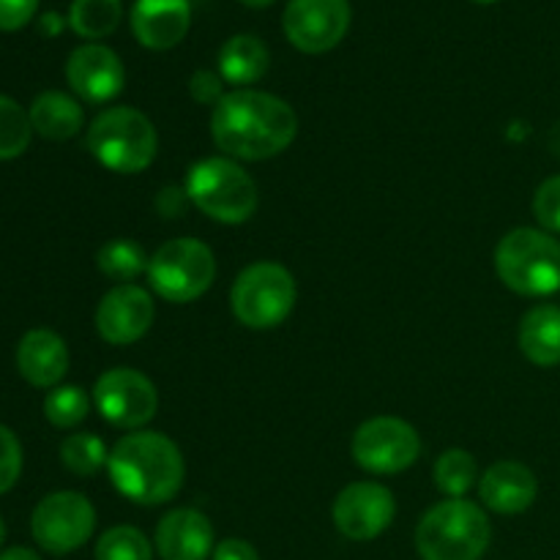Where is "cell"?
Returning a JSON list of instances; mask_svg holds the SVG:
<instances>
[{"label": "cell", "mask_w": 560, "mask_h": 560, "mask_svg": "<svg viewBox=\"0 0 560 560\" xmlns=\"http://www.w3.org/2000/svg\"><path fill=\"white\" fill-rule=\"evenodd\" d=\"M299 115L284 98L252 88L224 93L211 113V137L235 162H266L293 145Z\"/></svg>", "instance_id": "cell-1"}, {"label": "cell", "mask_w": 560, "mask_h": 560, "mask_svg": "<svg viewBox=\"0 0 560 560\" xmlns=\"http://www.w3.org/2000/svg\"><path fill=\"white\" fill-rule=\"evenodd\" d=\"M107 474L115 490L131 503L162 506L184 487L186 463L167 435L137 430L109 448Z\"/></svg>", "instance_id": "cell-2"}, {"label": "cell", "mask_w": 560, "mask_h": 560, "mask_svg": "<svg viewBox=\"0 0 560 560\" xmlns=\"http://www.w3.org/2000/svg\"><path fill=\"white\" fill-rule=\"evenodd\" d=\"M85 145L102 167L118 175H137L159 153L156 126L135 107H107L88 126Z\"/></svg>", "instance_id": "cell-3"}, {"label": "cell", "mask_w": 560, "mask_h": 560, "mask_svg": "<svg viewBox=\"0 0 560 560\" xmlns=\"http://www.w3.org/2000/svg\"><path fill=\"white\" fill-rule=\"evenodd\" d=\"M490 539V517L465 498H446L432 506L416 528V550L424 560H479Z\"/></svg>", "instance_id": "cell-4"}, {"label": "cell", "mask_w": 560, "mask_h": 560, "mask_svg": "<svg viewBox=\"0 0 560 560\" xmlns=\"http://www.w3.org/2000/svg\"><path fill=\"white\" fill-rule=\"evenodd\" d=\"M184 189L191 206L219 224L249 222L260 206L255 178L230 156H211L191 164Z\"/></svg>", "instance_id": "cell-5"}, {"label": "cell", "mask_w": 560, "mask_h": 560, "mask_svg": "<svg viewBox=\"0 0 560 560\" xmlns=\"http://www.w3.org/2000/svg\"><path fill=\"white\" fill-rule=\"evenodd\" d=\"M495 271L509 290L528 299L558 293L560 241L547 230H512L495 246Z\"/></svg>", "instance_id": "cell-6"}, {"label": "cell", "mask_w": 560, "mask_h": 560, "mask_svg": "<svg viewBox=\"0 0 560 560\" xmlns=\"http://www.w3.org/2000/svg\"><path fill=\"white\" fill-rule=\"evenodd\" d=\"M299 288L282 262L260 260L246 266L230 288V310L241 326L268 331L282 326L293 312Z\"/></svg>", "instance_id": "cell-7"}, {"label": "cell", "mask_w": 560, "mask_h": 560, "mask_svg": "<svg viewBox=\"0 0 560 560\" xmlns=\"http://www.w3.org/2000/svg\"><path fill=\"white\" fill-rule=\"evenodd\" d=\"M217 279V257L197 238H173L159 246L148 262V282L159 299L189 304L206 295Z\"/></svg>", "instance_id": "cell-8"}, {"label": "cell", "mask_w": 560, "mask_h": 560, "mask_svg": "<svg viewBox=\"0 0 560 560\" xmlns=\"http://www.w3.org/2000/svg\"><path fill=\"white\" fill-rule=\"evenodd\" d=\"M96 528V509L82 492H52L33 509L31 534L44 552L69 556L80 550Z\"/></svg>", "instance_id": "cell-9"}, {"label": "cell", "mask_w": 560, "mask_h": 560, "mask_svg": "<svg viewBox=\"0 0 560 560\" xmlns=\"http://www.w3.org/2000/svg\"><path fill=\"white\" fill-rule=\"evenodd\" d=\"M350 448L359 468L366 474L394 476L408 470L421 457V438L405 419L375 416L355 430Z\"/></svg>", "instance_id": "cell-10"}, {"label": "cell", "mask_w": 560, "mask_h": 560, "mask_svg": "<svg viewBox=\"0 0 560 560\" xmlns=\"http://www.w3.org/2000/svg\"><path fill=\"white\" fill-rule=\"evenodd\" d=\"M93 402L107 424L137 432L151 424L159 410V392L153 381L129 366L107 370L93 386Z\"/></svg>", "instance_id": "cell-11"}, {"label": "cell", "mask_w": 560, "mask_h": 560, "mask_svg": "<svg viewBox=\"0 0 560 560\" xmlns=\"http://www.w3.org/2000/svg\"><path fill=\"white\" fill-rule=\"evenodd\" d=\"M350 16L348 0H288L282 27L295 49L323 55L348 36Z\"/></svg>", "instance_id": "cell-12"}, {"label": "cell", "mask_w": 560, "mask_h": 560, "mask_svg": "<svg viewBox=\"0 0 560 560\" xmlns=\"http://www.w3.org/2000/svg\"><path fill=\"white\" fill-rule=\"evenodd\" d=\"M334 525L350 541L377 539L397 514L392 490L377 481H353L334 501Z\"/></svg>", "instance_id": "cell-13"}, {"label": "cell", "mask_w": 560, "mask_h": 560, "mask_svg": "<svg viewBox=\"0 0 560 560\" xmlns=\"http://www.w3.org/2000/svg\"><path fill=\"white\" fill-rule=\"evenodd\" d=\"M156 306L140 284H115L96 306V331L107 345H135L151 331Z\"/></svg>", "instance_id": "cell-14"}, {"label": "cell", "mask_w": 560, "mask_h": 560, "mask_svg": "<svg viewBox=\"0 0 560 560\" xmlns=\"http://www.w3.org/2000/svg\"><path fill=\"white\" fill-rule=\"evenodd\" d=\"M66 82L88 104H104L126 85V69L118 52L98 42L80 44L66 60Z\"/></svg>", "instance_id": "cell-15"}, {"label": "cell", "mask_w": 560, "mask_h": 560, "mask_svg": "<svg viewBox=\"0 0 560 560\" xmlns=\"http://www.w3.org/2000/svg\"><path fill=\"white\" fill-rule=\"evenodd\" d=\"M131 33L145 49H173L191 27L189 0H135L131 5Z\"/></svg>", "instance_id": "cell-16"}, {"label": "cell", "mask_w": 560, "mask_h": 560, "mask_svg": "<svg viewBox=\"0 0 560 560\" xmlns=\"http://www.w3.org/2000/svg\"><path fill=\"white\" fill-rule=\"evenodd\" d=\"M539 481L534 470L514 459L490 465L479 479V498L495 514H523L534 506Z\"/></svg>", "instance_id": "cell-17"}, {"label": "cell", "mask_w": 560, "mask_h": 560, "mask_svg": "<svg viewBox=\"0 0 560 560\" xmlns=\"http://www.w3.org/2000/svg\"><path fill=\"white\" fill-rule=\"evenodd\" d=\"M213 525L197 509H173L156 528L162 560H206L213 556Z\"/></svg>", "instance_id": "cell-18"}, {"label": "cell", "mask_w": 560, "mask_h": 560, "mask_svg": "<svg viewBox=\"0 0 560 560\" xmlns=\"http://www.w3.org/2000/svg\"><path fill=\"white\" fill-rule=\"evenodd\" d=\"M16 370L31 386L55 388L69 372V348L49 328H31L16 345Z\"/></svg>", "instance_id": "cell-19"}, {"label": "cell", "mask_w": 560, "mask_h": 560, "mask_svg": "<svg viewBox=\"0 0 560 560\" xmlns=\"http://www.w3.org/2000/svg\"><path fill=\"white\" fill-rule=\"evenodd\" d=\"M31 126L38 137L52 142L71 140L85 126V109L74 96L63 91H44L33 98L31 109Z\"/></svg>", "instance_id": "cell-20"}, {"label": "cell", "mask_w": 560, "mask_h": 560, "mask_svg": "<svg viewBox=\"0 0 560 560\" xmlns=\"http://www.w3.org/2000/svg\"><path fill=\"white\" fill-rule=\"evenodd\" d=\"M271 66V52H268L266 42L252 33H238V36H230L222 44L217 58L219 77H222L228 85L244 88L255 85L257 80H262Z\"/></svg>", "instance_id": "cell-21"}, {"label": "cell", "mask_w": 560, "mask_h": 560, "mask_svg": "<svg viewBox=\"0 0 560 560\" xmlns=\"http://www.w3.org/2000/svg\"><path fill=\"white\" fill-rule=\"evenodd\" d=\"M520 350L536 366L560 364V306L539 304L520 320Z\"/></svg>", "instance_id": "cell-22"}, {"label": "cell", "mask_w": 560, "mask_h": 560, "mask_svg": "<svg viewBox=\"0 0 560 560\" xmlns=\"http://www.w3.org/2000/svg\"><path fill=\"white\" fill-rule=\"evenodd\" d=\"M148 262L151 257L131 238L107 241L96 255L98 271L113 279L115 284H135L142 273H148Z\"/></svg>", "instance_id": "cell-23"}, {"label": "cell", "mask_w": 560, "mask_h": 560, "mask_svg": "<svg viewBox=\"0 0 560 560\" xmlns=\"http://www.w3.org/2000/svg\"><path fill=\"white\" fill-rule=\"evenodd\" d=\"M124 20V0H74L69 9L71 31L88 42L109 36Z\"/></svg>", "instance_id": "cell-24"}, {"label": "cell", "mask_w": 560, "mask_h": 560, "mask_svg": "<svg viewBox=\"0 0 560 560\" xmlns=\"http://www.w3.org/2000/svg\"><path fill=\"white\" fill-rule=\"evenodd\" d=\"M432 479H435V487L446 498H465L479 485L481 476L474 454L465 452V448H448L438 457L435 468H432Z\"/></svg>", "instance_id": "cell-25"}, {"label": "cell", "mask_w": 560, "mask_h": 560, "mask_svg": "<svg viewBox=\"0 0 560 560\" xmlns=\"http://www.w3.org/2000/svg\"><path fill=\"white\" fill-rule=\"evenodd\" d=\"M107 446L93 432H74L60 443V463L69 474L80 476V479H91L98 470L107 468Z\"/></svg>", "instance_id": "cell-26"}, {"label": "cell", "mask_w": 560, "mask_h": 560, "mask_svg": "<svg viewBox=\"0 0 560 560\" xmlns=\"http://www.w3.org/2000/svg\"><path fill=\"white\" fill-rule=\"evenodd\" d=\"M33 135L36 131H33L27 109L0 93V162L22 156L31 148Z\"/></svg>", "instance_id": "cell-27"}, {"label": "cell", "mask_w": 560, "mask_h": 560, "mask_svg": "<svg viewBox=\"0 0 560 560\" xmlns=\"http://www.w3.org/2000/svg\"><path fill=\"white\" fill-rule=\"evenodd\" d=\"M91 399L80 386H55L44 397V419L58 430H74L88 419Z\"/></svg>", "instance_id": "cell-28"}, {"label": "cell", "mask_w": 560, "mask_h": 560, "mask_svg": "<svg viewBox=\"0 0 560 560\" xmlns=\"http://www.w3.org/2000/svg\"><path fill=\"white\" fill-rule=\"evenodd\" d=\"M96 560H153L151 541L140 528L115 525L98 539Z\"/></svg>", "instance_id": "cell-29"}, {"label": "cell", "mask_w": 560, "mask_h": 560, "mask_svg": "<svg viewBox=\"0 0 560 560\" xmlns=\"http://www.w3.org/2000/svg\"><path fill=\"white\" fill-rule=\"evenodd\" d=\"M534 217L547 233H560V175H552L536 189Z\"/></svg>", "instance_id": "cell-30"}, {"label": "cell", "mask_w": 560, "mask_h": 560, "mask_svg": "<svg viewBox=\"0 0 560 560\" xmlns=\"http://www.w3.org/2000/svg\"><path fill=\"white\" fill-rule=\"evenodd\" d=\"M22 476V446L20 438L0 424V495L9 492Z\"/></svg>", "instance_id": "cell-31"}, {"label": "cell", "mask_w": 560, "mask_h": 560, "mask_svg": "<svg viewBox=\"0 0 560 560\" xmlns=\"http://www.w3.org/2000/svg\"><path fill=\"white\" fill-rule=\"evenodd\" d=\"M222 77L217 74V71L211 69H200L191 74L189 80V93L195 102L200 104H208V107H217L219 102H222L224 91H222Z\"/></svg>", "instance_id": "cell-32"}, {"label": "cell", "mask_w": 560, "mask_h": 560, "mask_svg": "<svg viewBox=\"0 0 560 560\" xmlns=\"http://www.w3.org/2000/svg\"><path fill=\"white\" fill-rule=\"evenodd\" d=\"M38 0H0V31L14 33L36 16Z\"/></svg>", "instance_id": "cell-33"}, {"label": "cell", "mask_w": 560, "mask_h": 560, "mask_svg": "<svg viewBox=\"0 0 560 560\" xmlns=\"http://www.w3.org/2000/svg\"><path fill=\"white\" fill-rule=\"evenodd\" d=\"M189 206V195L186 189H175V186H164L156 197V211L162 213L164 219H178L180 213Z\"/></svg>", "instance_id": "cell-34"}, {"label": "cell", "mask_w": 560, "mask_h": 560, "mask_svg": "<svg viewBox=\"0 0 560 560\" xmlns=\"http://www.w3.org/2000/svg\"><path fill=\"white\" fill-rule=\"evenodd\" d=\"M213 560H260L255 547L244 539H224L213 547Z\"/></svg>", "instance_id": "cell-35"}, {"label": "cell", "mask_w": 560, "mask_h": 560, "mask_svg": "<svg viewBox=\"0 0 560 560\" xmlns=\"http://www.w3.org/2000/svg\"><path fill=\"white\" fill-rule=\"evenodd\" d=\"M63 16L55 14V11H47V14L42 16V22H38V27H42V33H47V36H58L60 31H63Z\"/></svg>", "instance_id": "cell-36"}, {"label": "cell", "mask_w": 560, "mask_h": 560, "mask_svg": "<svg viewBox=\"0 0 560 560\" xmlns=\"http://www.w3.org/2000/svg\"><path fill=\"white\" fill-rule=\"evenodd\" d=\"M0 560H42L33 550L27 547H9V550L0 552Z\"/></svg>", "instance_id": "cell-37"}, {"label": "cell", "mask_w": 560, "mask_h": 560, "mask_svg": "<svg viewBox=\"0 0 560 560\" xmlns=\"http://www.w3.org/2000/svg\"><path fill=\"white\" fill-rule=\"evenodd\" d=\"M238 3H244L246 9H266V5H271L273 0H238Z\"/></svg>", "instance_id": "cell-38"}, {"label": "cell", "mask_w": 560, "mask_h": 560, "mask_svg": "<svg viewBox=\"0 0 560 560\" xmlns=\"http://www.w3.org/2000/svg\"><path fill=\"white\" fill-rule=\"evenodd\" d=\"M3 541H5V523L3 517H0V547H3Z\"/></svg>", "instance_id": "cell-39"}, {"label": "cell", "mask_w": 560, "mask_h": 560, "mask_svg": "<svg viewBox=\"0 0 560 560\" xmlns=\"http://www.w3.org/2000/svg\"><path fill=\"white\" fill-rule=\"evenodd\" d=\"M474 3H495V0H474Z\"/></svg>", "instance_id": "cell-40"}]
</instances>
